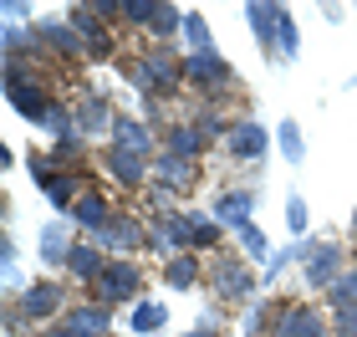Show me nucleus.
<instances>
[{
	"mask_svg": "<svg viewBox=\"0 0 357 337\" xmlns=\"http://www.w3.org/2000/svg\"><path fill=\"white\" fill-rule=\"evenodd\" d=\"M128 77H133V87L143 98H174L184 87V57H174L169 46H153V52H143L128 67Z\"/></svg>",
	"mask_w": 357,
	"mask_h": 337,
	"instance_id": "nucleus-1",
	"label": "nucleus"
},
{
	"mask_svg": "<svg viewBox=\"0 0 357 337\" xmlns=\"http://www.w3.org/2000/svg\"><path fill=\"white\" fill-rule=\"evenodd\" d=\"M138 292H143V271L133 261H107V271L92 281V301L97 307H118V301H133L138 307Z\"/></svg>",
	"mask_w": 357,
	"mask_h": 337,
	"instance_id": "nucleus-2",
	"label": "nucleus"
},
{
	"mask_svg": "<svg viewBox=\"0 0 357 337\" xmlns=\"http://www.w3.org/2000/svg\"><path fill=\"white\" fill-rule=\"evenodd\" d=\"M15 312H21L31 327H52L56 317H67V286L61 281H31L21 292V301H15Z\"/></svg>",
	"mask_w": 357,
	"mask_h": 337,
	"instance_id": "nucleus-3",
	"label": "nucleus"
},
{
	"mask_svg": "<svg viewBox=\"0 0 357 337\" xmlns=\"http://www.w3.org/2000/svg\"><path fill=\"white\" fill-rule=\"evenodd\" d=\"M209 286H215V301H250L261 281H255L250 261H240V255H215V266H209Z\"/></svg>",
	"mask_w": 357,
	"mask_h": 337,
	"instance_id": "nucleus-4",
	"label": "nucleus"
},
{
	"mask_svg": "<svg viewBox=\"0 0 357 337\" xmlns=\"http://www.w3.org/2000/svg\"><path fill=\"white\" fill-rule=\"evenodd\" d=\"M6 98H10V107L21 112V118H31V123H46V112H52V92H46L41 82H26V67H6Z\"/></svg>",
	"mask_w": 357,
	"mask_h": 337,
	"instance_id": "nucleus-5",
	"label": "nucleus"
},
{
	"mask_svg": "<svg viewBox=\"0 0 357 337\" xmlns=\"http://www.w3.org/2000/svg\"><path fill=\"white\" fill-rule=\"evenodd\" d=\"M184 82H194L199 92H220V87L235 82V72H230V61L209 46V52H189L184 57Z\"/></svg>",
	"mask_w": 357,
	"mask_h": 337,
	"instance_id": "nucleus-6",
	"label": "nucleus"
},
{
	"mask_svg": "<svg viewBox=\"0 0 357 337\" xmlns=\"http://www.w3.org/2000/svg\"><path fill=\"white\" fill-rule=\"evenodd\" d=\"M301 266H306V281L321 286V292H327V286L347 271L342 266V250H337L332 240H306V246H301Z\"/></svg>",
	"mask_w": 357,
	"mask_h": 337,
	"instance_id": "nucleus-7",
	"label": "nucleus"
},
{
	"mask_svg": "<svg viewBox=\"0 0 357 337\" xmlns=\"http://www.w3.org/2000/svg\"><path fill=\"white\" fill-rule=\"evenodd\" d=\"M271 337H337V332H332V322L317 307H286L281 317H275Z\"/></svg>",
	"mask_w": 357,
	"mask_h": 337,
	"instance_id": "nucleus-8",
	"label": "nucleus"
},
{
	"mask_svg": "<svg viewBox=\"0 0 357 337\" xmlns=\"http://www.w3.org/2000/svg\"><path fill=\"white\" fill-rule=\"evenodd\" d=\"M225 149H230V158H245V164H255V158H266L271 149V133L261 123H230V133H225Z\"/></svg>",
	"mask_w": 357,
	"mask_h": 337,
	"instance_id": "nucleus-9",
	"label": "nucleus"
},
{
	"mask_svg": "<svg viewBox=\"0 0 357 337\" xmlns=\"http://www.w3.org/2000/svg\"><path fill=\"white\" fill-rule=\"evenodd\" d=\"M112 149L153 158V128L143 123V118H128V112H118V118H112Z\"/></svg>",
	"mask_w": 357,
	"mask_h": 337,
	"instance_id": "nucleus-10",
	"label": "nucleus"
},
{
	"mask_svg": "<svg viewBox=\"0 0 357 337\" xmlns=\"http://www.w3.org/2000/svg\"><path fill=\"white\" fill-rule=\"evenodd\" d=\"M97 246H102V250H123V255H133V250L149 246V230H143L133 215H112V225H107L102 235H97Z\"/></svg>",
	"mask_w": 357,
	"mask_h": 337,
	"instance_id": "nucleus-11",
	"label": "nucleus"
},
{
	"mask_svg": "<svg viewBox=\"0 0 357 337\" xmlns=\"http://www.w3.org/2000/svg\"><path fill=\"white\" fill-rule=\"evenodd\" d=\"M72 225H77V230L102 235L107 225H112V200H107V195H97V189H87V195L72 204Z\"/></svg>",
	"mask_w": 357,
	"mask_h": 337,
	"instance_id": "nucleus-12",
	"label": "nucleus"
},
{
	"mask_svg": "<svg viewBox=\"0 0 357 337\" xmlns=\"http://www.w3.org/2000/svg\"><path fill=\"white\" fill-rule=\"evenodd\" d=\"M250 215H255V189H225V195L215 200V220L225 225V230L250 225Z\"/></svg>",
	"mask_w": 357,
	"mask_h": 337,
	"instance_id": "nucleus-13",
	"label": "nucleus"
},
{
	"mask_svg": "<svg viewBox=\"0 0 357 337\" xmlns=\"http://www.w3.org/2000/svg\"><path fill=\"white\" fill-rule=\"evenodd\" d=\"M67 271H72V276L82 281V286H92V281L107 271V250L97 246V240H82V246H72V255H67Z\"/></svg>",
	"mask_w": 357,
	"mask_h": 337,
	"instance_id": "nucleus-14",
	"label": "nucleus"
},
{
	"mask_svg": "<svg viewBox=\"0 0 357 337\" xmlns=\"http://www.w3.org/2000/svg\"><path fill=\"white\" fill-rule=\"evenodd\" d=\"M72 332H82V337H107L112 327V312L107 307H97V301H77V307H67V317H61Z\"/></svg>",
	"mask_w": 357,
	"mask_h": 337,
	"instance_id": "nucleus-15",
	"label": "nucleus"
},
{
	"mask_svg": "<svg viewBox=\"0 0 357 337\" xmlns=\"http://www.w3.org/2000/svg\"><path fill=\"white\" fill-rule=\"evenodd\" d=\"M36 31H41L46 52H52V57H61V61H77V57L87 52V41L77 36V31H72L67 21H46V26H36Z\"/></svg>",
	"mask_w": 357,
	"mask_h": 337,
	"instance_id": "nucleus-16",
	"label": "nucleus"
},
{
	"mask_svg": "<svg viewBox=\"0 0 357 337\" xmlns=\"http://www.w3.org/2000/svg\"><path fill=\"white\" fill-rule=\"evenodd\" d=\"M149 164H153V158H143V153L107 149V174H112V179H118L123 189H138L143 179H149Z\"/></svg>",
	"mask_w": 357,
	"mask_h": 337,
	"instance_id": "nucleus-17",
	"label": "nucleus"
},
{
	"mask_svg": "<svg viewBox=\"0 0 357 337\" xmlns=\"http://www.w3.org/2000/svg\"><path fill=\"white\" fill-rule=\"evenodd\" d=\"M112 118H118V112L107 107V98H102V92H87V98H82V107H77V133H82V138H92V133H102V128L112 133Z\"/></svg>",
	"mask_w": 357,
	"mask_h": 337,
	"instance_id": "nucleus-18",
	"label": "nucleus"
},
{
	"mask_svg": "<svg viewBox=\"0 0 357 337\" xmlns=\"http://www.w3.org/2000/svg\"><path fill=\"white\" fill-rule=\"evenodd\" d=\"M204 149H209V138H204L194 123H178V128H169V133H164V153H174V158H199Z\"/></svg>",
	"mask_w": 357,
	"mask_h": 337,
	"instance_id": "nucleus-19",
	"label": "nucleus"
},
{
	"mask_svg": "<svg viewBox=\"0 0 357 337\" xmlns=\"http://www.w3.org/2000/svg\"><path fill=\"white\" fill-rule=\"evenodd\" d=\"M72 246H77V240H67V220H52V225L41 230V240H36V250H41L46 266H67Z\"/></svg>",
	"mask_w": 357,
	"mask_h": 337,
	"instance_id": "nucleus-20",
	"label": "nucleus"
},
{
	"mask_svg": "<svg viewBox=\"0 0 357 337\" xmlns=\"http://www.w3.org/2000/svg\"><path fill=\"white\" fill-rule=\"evenodd\" d=\"M153 169H158V179H164V189H169V195H184V189L194 184V158L158 153V158H153Z\"/></svg>",
	"mask_w": 357,
	"mask_h": 337,
	"instance_id": "nucleus-21",
	"label": "nucleus"
},
{
	"mask_svg": "<svg viewBox=\"0 0 357 337\" xmlns=\"http://www.w3.org/2000/svg\"><path fill=\"white\" fill-rule=\"evenodd\" d=\"M281 10H286V6H271V0H250V6H245V15H250V31L261 36V46H266V52H275V21H281Z\"/></svg>",
	"mask_w": 357,
	"mask_h": 337,
	"instance_id": "nucleus-22",
	"label": "nucleus"
},
{
	"mask_svg": "<svg viewBox=\"0 0 357 337\" xmlns=\"http://www.w3.org/2000/svg\"><path fill=\"white\" fill-rule=\"evenodd\" d=\"M164 281L174 286V292H189V286H199V261H194V250L169 255V261H164Z\"/></svg>",
	"mask_w": 357,
	"mask_h": 337,
	"instance_id": "nucleus-23",
	"label": "nucleus"
},
{
	"mask_svg": "<svg viewBox=\"0 0 357 337\" xmlns=\"http://www.w3.org/2000/svg\"><path fill=\"white\" fill-rule=\"evenodd\" d=\"M164 322H169V307H164V301H138V307L128 312V327H133L138 337H149V332H158Z\"/></svg>",
	"mask_w": 357,
	"mask_h": 337,
	"instance_id": "nucleus-24",
	"label": "nucleus"
},
{
	"mask_svg": "<svg viewBox=\"0 0 357 337\" xmlns=\"http://www.w3.org/2000/svg\"><path fill=\"white\" fill-rule=\"evenodd\" d=\"M327 307H332V312H347V307H357V266H347L342 276H337V281L327 286Z\"/></svg>",
	"mask_w": 357,
	"mask_h": 337,
	"instance_id": "nucleus-25",
	"label": "nucleus"
},
{
	"mask_svg": "<svg viewBox=\"0 0 357 337\" xmlns=\"http://www.w3.org/2000/svg\"><path fill=\"white\" fill-rule=\"evenodd\" d=\"M67 26H72L82 41L107 36V31H102V15H97V6H72V10H67Z\"/></svg>",
	"mask_w": 357,
	"mask_h": 337,
	"instance_id": "nucleus-26",
	"label": "nucleus"
},
{
	"mask_svg": "<svg viewBox=\"0 0 357 337\" xmlns=\"http://www.w3.org/2000/svg\"><path fill=\"white\" fill-rule=\"evenodd\" d=\"M275 138H281V158H286V164H301V158H306V143H301V123L296 118H281V133H275Z\"/></svg>",
	"mask_w": 357,
	"mask_h": 337,
	"instance_id": "nucleus-27",
	"label": "nucleus"
},
{
	"mask_svg": "<svg viewBox=\"0 0 357 337\" xmlns=\"http://www.w3.org/2000/svg\"><path fill=\"white\" fill-rule=\"evenodd\" d=\"M235 240H240V250H245V261H271V246H266V235H261V225H240L235 230Z\"/></svg>",
	"mask_w": 357,
	"mask_h": 337,
	"instance_id": "nucleus-28",
	"label": "nucleus"
},
{
	"mask_svg": "<svg viewBox=\"0 0 357 337\" xmlns=\"http://www.w3.org/2000/svg\"><path fill=\"white\" fill-rule=\"evenodd\" d=\"M275 52H281V61H291L301 52V31L291 21V10H281V21H275Z\"/></svg>",
	"mask_w": 357,
	"mask_h": 337,
	"instance_id": "nucleus-29",
	"label": "nucleus"
},
{
	"mask_svg": "<svg viewBox=\"0 0 357 337\" xmlns=\"http://www.w3.org/2000/svg\"><path fill=\"white\" fill-rule=\"evenodd\" d=\"M184 15H189V10H178V6H158V15H153V26H149V31H153L158 41H169L174 31H184Z\"/></svg>",
	"mask_w": 357,
	"mask_h": 337,
	"instance_id": "nucleus-30",
	"label": "nucleus"
},
{
	"mask_svg": "<svg viewBox=\"0 0 357 337\" xmlns=\"http://www.w3.org/2000/svg\"><path fill=\"white\" fill-rule=\"evenodd\" d=\"M220 230H225V225L215 215H194V250H215L220 246Z\"/></svg>",
	"mask_w": 357,
	"mask_h": 337,
	"instance_id": "nucleus-31",
	"label": "nucleus"
},
{
	"mask_svg": "<svg viewBox=\"0 0 357 337\" xmlns=\"http://www.w3.org/2000/svg\"><path fill=\"white\" fill-rule=\"evenodd\" d=\"M184 41H189V52H209V21L199 10L184 15Z\"/></svg>",
	"mask_w": 357,
	"mask_h": 337,
	"instance_id": "nucleus-32",
	"label": "nucleus"
},
{
	"mask_svg": "<svg viewBox=\"0 0 357 337\" xmlns=\"http://www.w3.org/2000/svg\"><path fill=\"white\" fill-rule=\"evenodd\" d=\"M52 164H56V169H72V164H82V133L61 138L56 149H52Z\"/></svg>",
	"mask_w": 357,
	"mask_h": 337,
	"instance_id": "nucleus-33",
	"label": "nucleus"
},
{
	"mask_svg": "<svg viewBox=\"0 0 357 337\" xmlns=\"http://www.w3.org/2000/svg\"><path fill=\"white\" fill-rule=\"evenodd\" d=\"M306 225H312V210H306L301 195H291V200H286V230H291V235H306Z\"/></svg>",
	"mask_w": 357,
	"mask_h": 337,
	"instance_id": "nucleus-34",
	"label": "nucleus"
},
{
	"mask_svg": "<svg viewBox=\"0 0 357 337\" xmlns=\"http://www.w3.org/2000/svg\"><path fill=\"white\" fill-rule=\"evenodd\" d=\"M153 15H158V0H123V21H133V26H153Z\"/></svg>",
	"mask_w": 357,
	"mask_h": 337,
	"instance_id": "nucleus-35",
	"label": "nucleus"
},
{
	"mask_svg": "<svg viewBox=\"0 0 357 337\" xmlns=\"http://www.w3.org/2000/svg\"><path fill=\"white\" fill-rule=\"evenodd\" d=\"M291 261H301V246H286L281 255H271V261H266V271H261V281H275V276H281V271H286Z\"/></svg>",
	"mask_w": 357,
	"mask_h": 337,
	"instance_id": "nucleus-36",
	"label": "nucleus"
},
{
	"mask_svg": "<svg viewBox=\"0 0 357 337\" xmlns=\"http://www.w3.org/2000/svg\"><path fill=\"white\" fill-rule=\"evenodd\" d=\"M332 332H337V337H357V307L337 312V317H332Z\"/></svg>",
	"mask_w": 357,
	"mask_h": 337,
	"instance_id": "nucleus-37",
	"label": "nucleus"
},
{
	"mask_svg": "<svg viewBox=\"0 0 357 337\" xmlns=\"http://www.w3.org/2000/svg\"><path fill=\"white\" fill-rule=\"evenodd\" d=\"M261 322H266V307H261V301H250V312H245V337L261 332Z\"/></svg>",
	"mask_w": 357,
	"mask_h": 337,
	"instance_id": "nucleus-38",
	"label": "nucleus"
},
{
	"mask_svg": "<svg viewBox=\"0 0 357 337\" xmlns=\"http://www.w3.org/2000/svg\"><path fill=\"white\" fill-rule=\"evenodd\" d=\"M107 52H112V41H107V36H97V41H87V57H92V61H102Z\"/></svg>",
	"mask_w": 357,
	"mask_h": 337,
	"instance_id": "nucleus-39",
	"label": "nucleus"
},
{
	"mask_svg": "<svg viewBox=\"0 0 357 337\" xmlns=\"http://www.w3.org/2000/svg\"><path fill=\"white\" fill-rule=\"evenodd\" d=\"M26 10H31V6H26V0H6V21H10V26H15V21H21V15H26Z\"/></svg>",
	"mask_w": 357,
	"mask_h": 337,
	"instance_id": "nucleus-40",
	"label": "nucleus"
},
{
	"mask_svg": "<svg viewBox=\"0 0 357 337\" xmlns=\"http://www.w3.org/2000/svg\"><path fill=\"white\" fill-rule=\"evenodd\" d=\"M36 337H82V332H72V327H67V322H56V327H41V332H36Z\"/></svg>",
	"mask_w": 357,
	"mask_h": 337,
	"instance_id": "nucleus-41",
	"label": "nucleus"
},
{
	"mask_svg": "<svg viewBox=\"0 0 357 337\" xmlns=\"http://www.w3.org/2000/svg\"><path fill=\"white\" fill-rule=\"evenodd\" d=\"M184 337H215V332H204V327H194V332H184Z\"/></svg>",
	"mask_w": 357,
	"mask_h": 337,
	"instance_id": "nucleus-42",
	"label": "nucleus"
},
{
	"mask_svg": "<svg viewBox=\"0 0 357 337\" xmlns=\"http://www.w3.org/2000/svg\"><path fill=\"white\" fill-rule=\"evenodd\" d=\"M352 240H357V210H352Z\"/></svg>",
	"mask_w": 357,
	"mask_h": 337,
	"instance_id": "nucleus-43",
	"label": "nucleus"
}]
</instances>
